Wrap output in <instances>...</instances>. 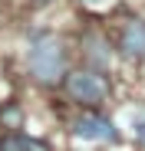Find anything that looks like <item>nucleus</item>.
Returning <instances> with one entry per match:
<instances>
[{"label":"nucleus","mask_w":145,"mask_h":151,"mask_svg":"<svg viewBox=\"0 0 145 151\" xmlns=\"http://www.w3.org/2000/svg\"><path fill=\"white\" fill-rule=\"evenodd\" d=\"M27 69L33 76V82L43 86V89H56L66 82V43L43 30V33H33L30 40V49H27Z\"/></svg>","instance_id":"nucleus-1"},{"label":"nucleus","mask_w":145,"mask_h":151,"mask_svg":"<svg viewBox=\"0 0 145 151\" xmlns=\"http://www.w3.org/2000/svg\"><path fill=\"white\" fill-rule=\"evenodd\" d=\"M63 89H66V95H69V102H76V105H83V109H102V105L109 102V92H112L106 72L89 69V66L69 69Z\"/></svg>","instance_id":"nucleus-2"},{"label":"nucleus","mask_w":145,"mask_h":151,"mask_svg":"<svg viewBox=\"0 0 145 151\" xmlns=\"http://www.w3.org/2000/svg\"><path fill=\"white\" fill-rule=\"evenodd\" d=\"M72 135L83 141H92V145H115L119 141V128L99 109H86L79 118H72Z\"/></svg>","instance_id":"nucleus-3"},{"label":"nucleus","mask_w":145,"mask_h":151,"mask_svg":"<svg viewBox=\"0 0 145 151\" xmlns=\"http://www.w3.org/2000/svg\"><path fill=\"white\" fill-rule=\"evenodd\" d=\"M79 46H83V63L89 69H99V72L109 69V63H112V43L106 40L102 30H96V27L83 30V43Z\"/></svg>","instance_id":"nucleus-4"},{"label":"nucleus","mask_w":145,"mask_h":151,"mask_svg":"<svg viewBox=\"0 0 145 151\" xmlns=\"http://www.w3.org/2000/svg\"><path fill=\"white\" fill-rule=\"evenodd\" d=\"M115 49L125 59H132V63L145 59V20L142 17H132V20L122 23V33H119V40H115Z\"/></svg>","instance_id":"nucleus-5"},{"label":"nucleus","mask_w":145,"mask_h":151,"mask_svg":"<svg viewBox=\"0 0 145 151\" xmlns=\"http://www.w3.org/2000/svg\"><path fill=\"white\" fill-rule=\"evenodd\" d=\"M132 138H135V145L145 151V109H138V112L132 115Z\"/></svg>","instance_id":"nucleus-6"},{"label":"nucleus","mask_w":145,"mask_h":151,"mask_svg":"<svg viewBox=\"0 0 145 151\" xmlns=\"http://www.w3.org/2000/svg\"><path fill=\"white\" fill-rule=\"evenodd\" d=\"M0 151H27V135H7L0 141Z\"/></svg>","instance_id":"nucleus-7"},{"label":"nucleus","mask_w":145,"mask_h":151,"mask_svg":"<svg viewBox=\"0 0 145 151\" xmlns=\"http://www.w3.org/2000/svg\"><path fill=\"white\" fill-rule=\"evenodd\" d=\"M4 122L10 125V128H17V125H20V109H17L13 102H10V105L4 109Z\"/></svg>","instance_id":"nucleus-8"},{"label":"nucleus","mask_w":145,"mask_h":151,"mask_svg":"<svg viewBox=\"0 0 145 151\" xmlns=\"http://www.w3.org/2000/svg\"><path fill=\"white\" fill-rule=\"evenodd\" d=\"M27 151H50V145L40 138H27Z\"/></svg>","instance_id":"nucleus-9"},{"label":"nucleus","mask_w":145,"mask_h":151,"mask_svg":"<svg viewBox=\"0 0 145 151\" xmlns=\"http://www.w3.org/2000/svg\"><path fill=\"white\" fill-rule=\"evenodd\" d=\"M76 4H83V7H106V4H112V0H76Z\"/></svg>","instance_id":"nucleus-10"},{"label":"nucleus","mask_w":145,"mask_h":151,"mask_svg":"<svg viewBox=\"0 0 145 151\" xmlns=\"http://www.w3.org/2000/svg\"><path fill=\"white\" fill-rule=\"evenodd\" d=\"M36 4H46V0H36Z\"/></svg>","instance_id":"nucleus-11"}]
</instances>
